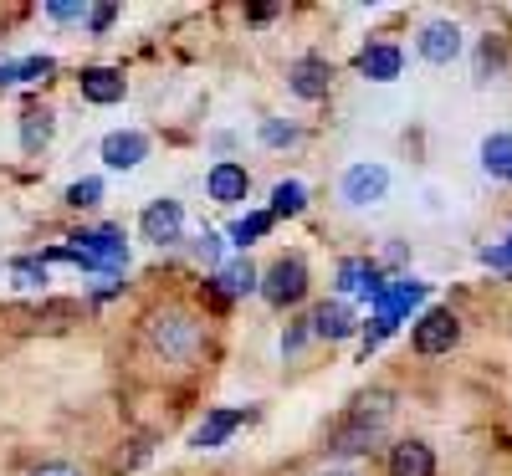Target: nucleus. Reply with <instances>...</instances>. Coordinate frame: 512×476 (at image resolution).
<instances>
[{
  "label": "nucleus",
  "mask_w": 512,
  "mask_h": 476,
  "mask_svg": "<svg viewBox=\"0 0 512 476\" xmlns=\"http://www.w3.org/2000/svg\"><path fill=\"white\" fill-rule=\"evenodd\" d=\"M149 343H154L169 364H190V359L205 349V328H200V318L169 308V313H154V318H149Z\"/></svg>",
  "instance_id": "nucleus-1"
},
{
  "label": "nucleus",
  "mask_w": 512,
  "mask_h": 476,
  "mask_svg": "<svg viewBox=\"0 0 512 476\" xmlns=\"http://www.w3.org/2000/svg\"><path fill=\"white\" fill-rule=\"evenodd\" d=\"M262 292L272 308H297V302L308 297V267H303V256H277V262L262 272Z\"/></svg>",
  "instance_id": "nucleus-2"
},
{
  "label": "nucleus",
  "mask_w": 512,
  "mask_h": 476,
  "mask_svg": "<svg viewBox=\"0 0 512 476\" xmlns=\"http://www.w3.org/2000/svg\"><path fill=\"white\" fill-rule=\"evenodd\" d=\"M456 338H461V318H456L451 308H425L420 323H415V333H410L415 354H425V359L451 354V349H456Z\"/></svg>",
  "instance_id": "nucleus-3"
},
{
  "label": "nucleus",
  "mask_w": 512,
  "mask_h": 476,
  "mask_svg": "<svg viewBox=\"0 0 512 476\" xmlns=\"http://www.w3.org/2000/svg\"><path fill=\"white\" fill-rule=\"evenodd\" d=\"M338 195H344V205H354V210L379 205L384 195H390V169L384 164H349L344 180H338Z\"/></svg>",
  "instance_id": "nucleus-4"
},
{
  "label": "nucleus",
  "mask_w": 512,
  "mask_h": 476,
  "mask_svg": "<svg viewBox=\"0 0 512 476\" xmlns=\"http://www.w3.org/2000/svg\"><path fill=\"white\" fill-rule=\"evenodd\" d=\"M287 88L303 98V103H323L333 93V62L328 57H297L287 67Z\"/></svg>",
  "instance_id": "nucleus-5"
},
{
  "label": "nucleus",
  "mask_w": 512,
  "mask_h": 476,
  "mask_svg": "<svg viewBox=\"0 0 512 476\" xmlns=\"http://www.w3.org/2000/svg\"><path fill=\"white\" fill-rule=\"evenodd\" d=\"M415 52L431 62V67H446L461 57V26L456 21H425L420 36H415Z\"/></svg>",
  "instance_id": "nucleus-6"
},
{
  "label": "nucleus",
  "mask_w": 512,
  "mask_h": 476,
  "mask_svg": "<svg viewBox=\"0 0 512 476\" xmlns=\"http://www.w3.org/2000/svg\"><path fill=\"white\" fill-rule=\"evenodd\" d=\"M98 154H103V164H108V169L128 175V169H139V164L149 159V139L139 134V128H113V134L98 144Z\"/></svg>",
  "instance_id": "nucleus-7"
},
{
  "label": "nucleus",
  "mask_w": 512,
  "mask_h": 476,
  "mask_svg": "<svg viewBox=\"0 0 512 476\" xmlns=\"http://www.w3.org/2000/svg\"><path fill=\"white\" fill-rule=\"evenodd\" d=\"M139 231H144V241H154V246H175L180 231H185V205H180V200H154V205L139 215Z\"/></svg>",
  "instance_id": "nucleus-8"
},
{
  "label": "nucleus",
  "mask_w": 512,
  "mask_h": 476,
  "mask_svg": "<svg viewBox=\"0 0 512 476\" xmlns=\"http://www.w3.org/2000/svg\"><path fill=\"white\" fill-rule=\"evenodd\" d=\"M205 190H210V200H216V205H241V200L251 195V175H246V164H236V159L210 164Z\"/></svg>",
  "instance_id": "nucleus-9"
},
{
  "label": "nucleus",
  "mask_w": 512,
  "mask_h": 476,
  "mask_svg": "<svg viewBox=\"0 0 512 476\" xmlns=\"http://www.w3.org/2000/svg\"><path fill=\"white\" fill-rule=\"evenodd\" d=\"M379 441H384V425H369V420H354V415H349L344 425L333 430L328 451H333V456H369Z\"/></svg>",
  "instance_id": "nucleus-10"
},
{
  "label": "nucleus",
  "mask_w": 512,
  "mask_h": 476,
  "mask_svg": "<svg viewBox=\"0 0 512 476\" xmlns=\"http://www.w3.org/2000/svg\"><path fill=\"white\" fill-rule=\"evenodd\" d=\"M256 287H262V272H256L246 256H236V262H226L216 272V282H210V292H216V302H231V297H251Z\"/></svg>",
  "instance_id": "nucleus-11"
},
{
  "label": "nucleus",
  "mask_w": 512,
  "mask_h": 476,
  "mask_svg": "<svg viewBox=\"0 0 512 476\" xmlns=\"http://www.w3.org/2000/svg\"><path fill=\"white\" fill-rule=\"evenodd\" d=\"M241 420H246V410H210V415L195 425L190 446H195V451H216V446H226L236 430H241Z\"/></svg>",
  "instance_id": "nucleus-12"
},
{
  "label": "nucleus",
  "mask_w": 512,
  "mask_h": 476,
  "mask_svg": "<svg viewBox=\"0 0 512 476\" xmlns=\"http://www.w3.org/2000/svg\"><path fill=\"white\" fill-rule=\"evenodd\" d=\"M359 72H364L369 82H395V77L405 72V52L395 47V41H374V47L359 52Z\"/></svg>",
  "instance_id": "nucleus-13"
},
{
  "label": "nucleus",
  "mask_w": 512,
  "mask_h": 476,
  "mask_svg": "<svg viewBox=\"0 0 512 476\" xmlns=\"http://www.w3.org/2000/svg\"><path fill=\"white\" fill-rule=\"evenodd\" d=\"M390 476H436V451L425 441H395L390 446Z\"/></svg>",
  "instance_id": "nucleus-14"
},
{
  "label": "nucleus",
  "mask_w": 512,
  "mask_h": 476,
  "mask_svg": "<svg viewBox=\"0 0 512 476\" xmlns=\"http://www.w3.org/2000/svg\"><path fill=\"white\" fill-rule=\"evenodd\" d=\"M82 98L88 103H98V108H113V103H123V93H128V82H123V72H113V67H88L82 72Z\"/></svg>",
  "instance_id": "nucleus-15"
},
{
  "label": "nucleus",
  "mask_w": 512,
  "mask_h": 476,
  "mask_svg": "<svg viewBox=\"0 0 512 476\" xmlns=\"http://www.w3.org/2000/svg\"><path fill=\"white\" fill-rule=\"evenodd\" d=\"M308 328L318 333V338H349L359 323H354V313L344 308V302H318V308H313V318H308Z\"/></svg>",
  "instance_id": "nucleus-16"
},
{
  "label": "nucleus",
  "mask_w": 512,
  "mask_h": 476,
  "mask_svg": "<svg viewBox=\"0 0 512 476\" xmlns=\"http://www.w3.org/2000/svg\"><path fill=\"white\" fill-rule=\"evenodd\" d=\"M338 292H364V297H384V272L374 262H344L338 267Z\"/></svg>",
  "instance_id": "nucleus-17"
},
{
  "label": "nucleus",
  "mask_w": 512,
  "mask_h": 476,
  "mask_svg": "<svg viewBox=\"0 0 512 476\" xmlns=\"http://www.w3.org/2000/svg\"><path fill=\"white\" fill-rule=\"evenodd\" d=\"M52 134H57L52 108H26V113H21V149H26V154H41V149L52 144Z\"/></svg>",
  "instance_id": "nucleus-18"
},
{
  "label": "nucleus",
  "mask_w": 512,
  "mask_h": 476,
  "mask_svg": "<svg viewBox=\"0 0 512 476\" xmlns=\"http://www.w3.org/2000/svg\"><path fill=\"white\" fill-rule=\"evenodd\" d=\"M482 169H487V180L512 185V134H487L482 139Z\"/></svg>",
  "instance_id": "nucleus-19"
},
{
  "label": "nucleus",
  "mask_w": 512,
  "mask_h": 476,
  "mask_svg": "<svg viewBox=\"0 0 512 476\" xmlns=\"http://www.w3.org/2000/svg\"><path fill=\"white\" fill-rule=\"evenodd\" d=\"M308 210V185L303 180H282L272 190V221H282V215H303Z\"/></svg>",
  "instance_id": "nucleus-20"
},
{
  "label": "nucleus",
  "mask_w": 512,
  "mask_h": 476,
  "mask_svg": "<svg viewBox=\"0 0 512 476\" xmlns=\"http://www.w3.org/2000/svg\"><path fill=\"white\" fill-rule=\"evenodd\" d=\"M390 410H395V395H390V389H369V395H359L354 400V420H369V425H384V420H390Z\"/></svg>",
  "instance_id": "nucleus-21"
},
{
  "label": "nucleus",
  "mask_w": 512,
  "mask_h": 476,
  "mask_svg": "<svg viewBox=\"0 0 512 476\" xmlns=\"http://www.w3.org/2000/svg\"><path fill=\"white\" fill-rule=\"evenodd\" d=\"M272 231V210H251V215H241V221L231 226V246H251V241H262Z\"/></svg>",
  "instance_id": "nucleus-22"
},
{
  "label": "nucleus",
  "mask_w": 512,
  "mask_h": 476,
  "mask_svg": "<svg viewBox=\"0 0 512 476\" xmlns=\"http://www.w3.org/2000/svg\"><path fill=\"white\" fill-rule=\"evenodd\" d=\"M11 277H16L21 287H41V282H47V256H16Z\"/></svg>",
  "instance_id": "nucleus-23"
},
{
  "label": "nucleus",
  "mask_w": 512,
  "mask_h": 476,
  "mask_svg": "<svg viewBox=\"0 0 512 476\" xmlns=\"http://www.w3.org/2000/svg\"><path fill=\"white\" fill-rule=\"evenodd\" d=\"M103 200V180H77L72 190H67V205H77V210H88V205H98Z\"/></svg>",
  "instance_id": "nucleus-24"
},
{
  "label": "nucleus",
  "mask_w": 512,
  "mask_h": 476,
  "mask_svg": "<svg viewBox=\"0 0 512 476\" xmlns=\"http://www.w3.org/2000/svg\"><path fill=\"white\" fill-rule=\"evenodd\" d=\"M262 144H272V149L297 144V128H292V123H282V118H267V123H262Z\"/></svg>",
  "instance_id": "nucleus-25"
},
{
  "label": "nucleus",
  "mask_w": 512,
  "mask_h": 476,
  "mask_svg": "<svg viewBox=\"0 0 512 476\" xmlns=\"http://www.w3.org/2000/svg\"><path fill=\"white\" fill-rule=\"evenodd\" d=\"M52 67H57L52 57H26V62H16V82H41Z\"/></svg>",
  "instance_id": "nucleus-26"
},
{
  "label": "nucleus",
  "mask_w": 512,
  "mask_h": 476,
  "mask_svg": "<svg viewBox=\"0 0 512 476\" xmlns=\"http://www.w3.org/2000/svg\"><path fill=\"white\" fill-rule=\"evenodd\" d=\"M221 246H226V241H221L216 231H200V241H195V256H200V262H210V267H216V262H221Z\"/></svg>",
  "instance_id": "nucleus-27"
},
{
  "label": "nucleus",
  "mask_w": 512,
  "mask_h": 476,
  "mask_svg": "<svg viewBox=\"0 0 512 476\" xmlns=\"http://www.w3.org/2000/svg\"><path fill=\"white\" fill-rule=\"evenodd\" d=\"M313 328H308V318H297L292 328H287V338H282V354H297V349H303V338H308Z\"/></svg>",
  "instance_id": "nucleus-28"
},
{
  "label": "nucleus",
  "mask_w": 512,
  "mask_h": 476,
  "mask_svg": "<svg viewBox=\"0 0 512 476\" xmlns=\"http://www.w3.org/2000/svg\"><path fill=\"white\" fill-rule=\"evenodd\" d=\"M47 16H52L57 26H72V21L88 16V6H47Z\"/></svg>",
  "instance_id": "nucleus-29"
},
{
  "label": "nucleus",
  "mask_w": 512,
  "mask_h": 476,
  "mask_svg": "<svg viewBox=\"0 0 512 476\" xmlns=\"http://www.w3.org/2000/svg\"><path fill=\"white\" fill-rule=\"evenodd\" d=\"M31 476H82V471H77L72 461H41V466H36Z\"/></svg>",
  "instance_id": "nucleus-30"
},
{
  "label": "nucleus",
  "mask_w": 512,
  "mask_h": 476,
  "mask_svg": "<svg viewBox=\"0 0 512 476\" xmlns=\"http://www.w3.org/2000/svg\"><path fill=\"white\" fill-rule=\"evenodd\" d=\"M88 21H93V31H108V26L118 21V6H93V11H88Z\"/></svg>",
  "instance_id": "nucleus-31"
},
{
  "label": "nucleus",
  "mask_w": 512,
  "mask_h": 476,
  "mask_svg": "<svg viewBox=\"0 0 512 476\" xmlns=\"http://www.w3.org/2000/svg\"><path fill=\"white\" fill-rule=\"evenodd\" d=\"M246 16H251V26H267V21H272V16H277V11H272V6H251V11H246Z\"/></svg>",
  "instance_id": "nucleus-32"
},
{
  "label": "nucleus",
  "mask_w": 512,
  "mask_h": 476,
  "mask_svg": "<svg viewBox=\"0 0 512 476\" xmlns=\"http://www.w3.org/2000/svg\"><path fill=\"white\" fill-rule=\"evenodd\" d=\"M16 82V62H0V88H11Z\"/></svg>",
  "instance_id": "nucleus-33"
},
{
  "label": "nucleus",
  "mask_w": 512,
  "mask_h": 476,
  "mask_svg": "<svg viewBox=\"0 0 512 476\" xmlns=\"http://www.w3.org/2000/svg\"><path fill=\"white\" fill-rule=\"evenodd\" d=\"M318 476H359L354 466H328V471H318Z\"/></svg>",
  "instance_id": "nucleus-34"
}]
</instances>
